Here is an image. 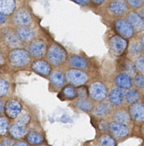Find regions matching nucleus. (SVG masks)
<instances>
[{
	"label": "nucleus",
	"mask_w": 144,
	"mask_h": 146,
	"mask_svg": "<svg viewBox=\"0 0 144 146\" xmlns=\"http://www.w3.org/2000/svg\"><path fill=\"white\" fill-rule=\"evenodd\" d=\"M45 50H46V46L45 43L41 40L33 41L29 46L30 54L36 58L42 57L45 54Z\"/></svg>",
	"instance_id": "0eeeda50"
},
{
	"label": "nucleus",
	"mask_w": 144,
	"mask_h": 146,
	"mask_svg": "<svg viewBox=\"0 0 144 146\" xmlns=\"http://www.w3.org/2000/svg\"><path fill=\"white\" fill-rule=\"evenodd\" d=\"M4 110V104H3L2 101L0 100V113H1Z\"/></svg>",
	"instance_id": "ea45409f"
},
{
	"label": "nucleus",
	"mask_w": 144,
	"mask_h": 146,
	"mask_svg": "<svg viewBox=\"0 0 144 146\" xmlns=\"http://www.w3.org/2000/svg\"><path fill=\"white\" fill-rule=\"evenodd\" d=\"M29 121H30L29 115H28L27 114H23V115H21V116L18 118L16 123L25 126L26 124H28V123L29 122Z\"/></svg>",
	"instance_id": "2f4dec72"
},
{
	"label": "nucleus",
	"mask_w": 144,
	"mask_h": 146,
	"mask_svg": "<svg viewBox=\"0 0 144 146\" xmlns=\"http://www.w3.org/2000/svg\"><path fill=\"white\" fill-rule=\"evenodd\" d=\"M130 52L132 55H138L140 52V47H139V44L134 43L132 44L130 48Z\"/></svg>",
	"instance_id": "f704fd0d"
},
{
	"label": "nucleus",
	"mask_w": 144,
	"mask_h": 146,
	"mask_svg": "<svg viewBox=\"0 0 144 146\" xmlns=\"http://www.w3.org/2000/svg\"><path fill=\"white\" fill-rule=\"evenodd\" d=\"M21 111V106L16 100H10L6 104L5 111L9 118H14L20 113Z\"/></svg>",
	"instance_id": "6e6552de"
},
{
	"label": "nucleus",
	"mask_w": 144,
	"mask_h": 146,
	"mask_svg": "<svg viewBox=\"0 0 144 146\" xmlns=\"http://www.w3.org/2000/svg\"><path fill=\"white\" fill-rule=\"evenodd\" d=\"M48 59L52 64L58 65L65 61L66 58V53L63 48L58 45H53L48 51Z\"/></svg>",
	"instance_id": "f03ea898"
},
{
	"label": "nucleus",
	"mask_w": 144,
	"mask_h": 146,
	"mask_svg": "<svg viewBox=\"0 0 144 146\" xmlns=\"http://www.w3.org/2000/svg\"><path fill=\"white\" fill-rule=\"evenodd\" d=\"M63 95L68 98H75L77 96V91L73 87L67 86L63 89Z\"/></svg>",
	"instance_id": "cd10ccee"
},
{
	"label": "nucleus",
	"mask_w": 144,
	"mask_h": 146,
	"mask_svg": "<svg viewBox=\"0 0 144 146\" xmlns=\"http://www.w3.org/2000/svg\"><path fill=\"white\" fill-rule=\"evenodd\" d=\"M17 36L21 41H28L34 38V31L29 27H21L17 30Z\"/></svg>",
	"instance_id": "2eb2a0df"
},
{
	"label": "nucleus",
	"mask_w": 144,
	"mask_h": 146,
	"mask_svg": "<svg viewBox=\"0 0 144 146\" xmlns=\"http://www.w3.org/2000/svg\"><path fill=\"white\" fill-rule=\"evenodd\" d=\"M128 2L133 7H140L143 4V0H128Z\"/></svg>",
	"instance_id": "c9c22d12"
},
{
	"label": "nucleus",
	"mask_w": 144,
	"mask_h": 146,
	"mask_svg": "<svg viewBox=\"0 0 144 146\" xmlns=\"http://www.w3.org/2000/svg\"><path fill=\"white\" fill-rule=\"evenodd\" d=\"M26 133V129L25 126L24 125H19L18 123L14 124V125H12V127L10 129V133L12 135V137H14V138H22L24 135Z\"/></svg>",
	"instance_id": "6ab92c4d"
},
{
	"label": "nucleus",
	"mask_w": 144,
	"mask_h": 146,
	"mask_svg": "<svg viewBox=\"0 0 144 146\" xmlns=\"http://www.w3.org/2000/svg\"><path fill=\"white\" fill-rule=\"evenodd\" d=\"M114 121H116V123H118L125 124L129 121V115H128L127 113L123 111L116 112L114 114Z\"/></svg>",
	"instance_id": "393cba45"
},
{
	"label": "nucleus",
	"mask_w": 144,
	"mask_h": 146,
	"mask_svg": "<svg viewBox=\"0 0 144 146\" xmlns=\"http://www.w3.org/2000/svg\"><path fill=\"white\" fill-rule=\"evenodd\" d=\"M70 64L72 66L78 68H83L87 66V61L80 56H72L70 58Z\"/></svg>",
	"instance_id": "412c9836"
},
{
	"label": "nucleus",
	"mask_w": 144,
	"mask_h": 146,
	"mask_svg": "<svg viewBox=\"0 0 144 146\" xmlns=\"http://www.w3.org/2000/svg\"><path fill=\"white\" fill-rule=\"evenodd\" d=\"M42 146H45V145H42Z\"/></svg>",
	"instance_id": "de8ad7c7"
},
{
	"label": "nucleus",
	"mask_w": 144,
	"mask_h": 146,
	"mask_svg": "<svg viewBox=\"0 0 144 146\" xmlns=\"http://www.w3.org/2000/svg\"><path fill=\"white\" fill-rule=\"evenodd\" d=\"M116 84L121 88L129 89L132 86V81L127 74H122L116 78Z\"/></svg>",
	"instance_id": "dca6fc26"
},
{
	"label": "nucleus",
	"mask_w": 144,
	"mask_h": 146,
	"mask_svg": "<svg viewBox=\"0 0 144 146\" xmlns=\"http://www.w3.org/2000/svg\"><path fill=\"white\" fill-rule=\"evenodd\" d=\"M115 29L120 35L124 37H126V38L132 37L134 33V30L132 25L128 21L122 19L116 21V24H115Z\"/></svg>",
	"instance_id": "39448f33"
},
{
	"label": "nucleus",
	"mask_w": 144,
	"mask_h": 146,
	"mask_svg": "<svg viewBox=\"0 0 144 146\" xmlns=\"http://www.w3.org/2000/svg\"><path fill=\"white\" fill-rule=\"evenodd\" d=\"M141 48H142V50L144 51V36L142 37V38H141Z\"/></svg>",
	"instance_id": "a19ab883"
},
{
	"label": "nucleus",
	"mask_w": 144,
	"mask_h": 146,
	"mask_svg": "<svg viewBox=\"0 0 144 146\" xmlns=\"http://www.w3.org/2000/svg\"><path fill=\"white\" fill-rule=\"evenodd\" d=\"M3 62H4V58H3L2 56L0 54V64H3Z\"/></svg>",
	"instance_id": "37998d69"
},
{
	"label": "nucleus",
	"mask_w": 144,
	"mask_h": 146,
	"mask_svg": "<svg viewBox=\"0 0 144 146\" xmlns=\"http://www.w3.org/2000/svg\"><path fill=\"white\" fill-rule=\"evenodd\" d=\"M136 66L141 72L144 74V56L140 57L136 60Z\"/></svg>",
	"instance_id": "473e14b6"
},
{
	"label": "nucleus",
	"mask_w": 144,
	"mask_h": 146,
	"mask_svg": "<svg viewBox=\"0 0 144 146\" xmlns=\"http://www.w3.org/2000/svg\"><path fill=\"white\" fill-rule=\"evenodd\" d=\"M32 68L36 72L43 76H47L51 71L49 64L44 61H37L32 65Z\"/></svg>",
	"instance_id": "ddd939ff"
},
{
	"label": "nucleus",
	"mask_w": 144,
	"mask_h": 146,
	"mask_svg": "<svg viewBox=\"0 0 144 146\" xmlns=\"http://www.w3.org/2000/svg\"><path fill=\"white\" fill-rule=\"evenodd\" d=\"M111 12L114 14H121L124 13L127 9L126 3L123 0H114L109 5Z\"/></svg>",
	"instance_id": "4468645a"
},
{
	"label": "nucleus",
	"mask_w": 144,
	"mask_h": 146,
	"mask_svg": "<svg viewBox=\"0 0 144 146\" xmlns=\"http://www.w3.org/2000/svg\"><path fill=\"white\" fill-rule=\"evenodd\" d=\"M14 19L16 24L20 25H27L31 21V17L29 12L25 9H21L15 14Z\"/></svg>",
	"instance_id": "9b49d317"
},
{
	"label": "nucleus",
	"mask_w": 144,
	"mask_h": 146,
	"mask_svg": "<svg viewBox=\"0 0 144 146\" xmlns=\"http://www.w3.org/2000/svg\"><path fill=\"white\" fill-rule=\"evenodd\" d=\"M9 61L15 66H23L29 62V54L24 49L14 50L9 54Z\"/></svg>",
	"instance_id": "f257e3e1"
},
{
	"label": "nucleus",
	"mask_w": 144,
	"mask_h": 146,
	"mask_svg": "<svg viewBox=\"0 0 144 146\" xmlns=\"http://www.w3.org/2000/svg\"><path fill=\"white\" fill-rule=\"evenodd\" d=\"M27 139L28 141L31 144H34V145H37V144H40L43 141V137L41 135V134L38 133L36 132H31L28 134L27 136Z\"/></svg>",
	"instance_id": "5701e85b"
},
{
	"label": "nucleus",
	"mask_w": 144,
	"mask_h": 146,
	"mask_svg": "<svg viewBox=\"0 0 144 146\" xmlns=\"http://www.w3.org/2000/svg\"><path fill=\"white\" fill-rule=\"evenodd\" d=\"M110 48L116 56H120L124 52L127 46V41L119 36H114L110 39Z\"/></svg>",
	"instance_id": "20e7f679"
},
{
	"label": "nucleus",
	"mask_w": 144,
	"mask_h": 146,
	"mask_svg": "<svg viewBox=\"0 0 144 146\" xmlns=\"http://www.w3.org/2000/svg\"><path fill=\"white\" fill-rule=\"evenodd\" d=\"M0 146H2V145H0Z\"/></svg>",
	"instance_id": "49530a36"
},
{
	"label": "nucleus",
	"mask_w": 144,
	"mask_h": 146,
	"mask_svg": "<svg viewBox=\"0 0 144 146\" xmlns=\"http://www.w3.org/2000/svg\"><path fill=\"white\" fill-rule=\"evenodd\" d=\"M141 15H142V17H143L144 18V9L143 10H142V11H141Z\"/></svg>",
	"instance_id": "c03bdc74"
},
{
	"label": "nucleus",
	"mask_w": 144,
	"mask_h": 146,
	"mask_svg": "<svg viewBox=\"0 0 144 146\" xmlns=\"http://www.w3.org/2000/svg\"><path fill=\"white\" fill-rule=\"evenodd\" d=\"M130 113L132 118L138 122L144 121V106L141 104H134L130 108Z\"/></svg>",
	"instance_id": "9d476101"
},
{
	"label": "nucleus",
	"mask_w": 144,
	"mask_h": 146,
	"mask_svg": "<svg viewBox=\"0 0 144 146\" xmlns=\"http://www.w3.org/2000/svg\"><path fill=\"white\" fill-rule=\"evenodd\" d=\"M109 129L114 135L119 138L126 136L129 133V129L124 124L113 123L109 125Z\"/></svg>",
	"instance_id": "f8f14e48"
},
{
	"label": "nucleus",
	"mask_w": 144,
	"mask_h": 146,
	"mask_svg": "<svg viewBox=\"0 0 144 146\" xmlns=\"http://www.w3.org/2000/svg\"><path fill=\"white\" fill-rule=\"evenodd\" d=\"M111 111V106L107 103H102L98 105L95 109V113L99 116H103L109 113Z\"/></svg>",
	"instance_id": "aec40b11"
},
{
	"label": "nucleus",
	"mask_w": 144,
	"mask_h": 146,
	"mask_svg": "<svg viewBox=\"0 0 144 146\" xmlns=\"http://www.w3.org/2000/svg\"><path fill=\"white\" fill-rule=\"evenodd\" d=\"M102 146H115V141L112 137L109 135H103L100 139Z\"/></svg>",
	"instance_id": "c85d7f7f"
},
{
	"label": "nucleus",
	"mask_w": 144,
	"mask_h": 146,
	"mask_svg": "<svg viewBox=\"0 0 144 146\" xmlns=\"http://www.w3.org/2000/svg\"><path fill=\"white\" fill-rule=\"evenodd\" d=\"M5 40L9 45L14 47L20 45V43H21L20 38H18V36L14 34V33H8L6 35Z\"/></svg>",
	"instance_id": "b1692460"
},
{
	"label": "nucleus",
	"mask_w": 144,
	"mask_h": 146,
	"mask_svg": "<svg viewBox=\"0 0 144 146\" xmlns=\"http://www.w3.org/2000/svg\"><path fill=\"white\" fill-rule=\"evenodd\" d=\"M135 84L139 88H144V76L141 75L136 76L135 78Z\"/></svg>",
	"instance_id": "72a5a7b5"
},
{
	"label": "nucleus",
	"mask_w": 144,
	"mask_h": 146,
	"mask_svg": "<svg viewBox=\"0 0 144 146\" xmlns=\"http://www.w3.org/2000/svg\"><path fill=\"white\" fill-rule=\"evenodd\" d=\"M143 133H144V129H143Z\"/></svg>",
	"instance_id": "a18cd8bd"
},
{
	"label": "nucleus",
	"mask_w": 144,
	"mask_h": 146,
	"mask_svg": "<svg viewBox=\"0 0 144 146\" xmlns=\"http://www.w3.org/2000/svg\"><path fill=\"white\" fill-rule=\"evenodd\" d=\"M51 80L53 84L57 87L62 86V84H64L63 75L60 72H58V71H55V72L51 74Z\"/></svg>",
	"instance_id": "4be33fe9"
},
{
	"label": "nucleus",
	"mask_w": 144,
	"mask_h": 146,
	"mask_svg": "<svg viewBox=\"0 0 144 146\" xmlns=\"http://www.w3.org/2000/svg\"><path fill=\"white\" fill-rule=\"evenodd\" d=\"M8 129V122L4 118H0V135L6 134Z\"/></svg>",
	"instance_id": "c756f323"
},
{
	"label": "nucleus",
	"mask_w": 144,
	"mask_h": 146,
	"mask_svg": "<svg viewBox=\"0 0 144 146\" xmlns=\"http://www.w3.org/2000/svg\"><path fill=\"white\" fill-rule=\"evenodd\" d=\"M77 4H81V5H86L89 3V0H73Z\"/></svg>",
	"instance_id": "e433bc0d"
},
{
	"label": "nucleus",
	"mask_w": 144,
	"mask_h": 146,
	"mask_svg": "<svg viewBox=\"0 0 144 146\" xmlns=\"http://www.w3.org/2000/svg\"><path fill=\"white\" fill-rule=\"evenodd\" d=\"M105 0H93V1L96 4H102Z\"/></svg>",
	"instance_id": "79ce46f5"
},
{
	"label": "nucleus",
	"mask_w": 144,
	"mask_h": 146,
	"mask_svg": "<svg viewBox=\"0 0 144 146\" xmlns=\"http://www.w3.org/2000/svg\"><path fill=\"white\" fill-rule=\"evenodd\" d=\"M128 22L132 25L133 30L141 31L144 29V21L141 17L135 12H132L127 17Z\"/></svg>",
	"instance_id": "1a4fd4ad"
},
{
	"label": "nucleus",
	"mask_w": 144,
	"mask_h": 146,
	"mask_svg": "<svg viewBox=\"0 0 144 146\" xmlns=\"http://www.w3.org/2000/svg\"><path fill=\"white\" fill-rule=\"evenodd\" d=\"M66 78L68 82L75 86L82 85L87 80V77L85 73L75 69H70L67 71Z\"/></svg>",
	"instance_id": "7ed1b4c3"
},
{
	"label": "nucleus",
	"mask_w": 144,
	"mask_h": 146,
	"mask_svg": "<svg viewBox=\"0 0 144 146\" xmlns=\"http://www.w3.org/2000/svg\"><path fill=\"white\" fill-rule=\"evenodd\" d=\"M9 89L8 83L4 80H0V96H3L7 93Z\"/></svg>",
	"instance_id": "7c9ffc66"
},
{
	"label": "nucleus",
	"mask_w": 144,
	"mask_h": 146,
	"mask_svg": "<svg viewBox=\"0 0 144 146\" xmlns=\"http://www.w3.org/2000/svg\"><path fill=\"white\" fill-rule=\"evenodd\" d=\"M15 8L14 0H0V13L3 14H10Z\"/></svg>",
	"instance_id": "f3484780"
},
{
	"label": "nucleus",
	"mask_w": 144,
	"mask_h": 146,
	"mask_svg": "<svg viewBox=\"0 0 144 146\" xmlns=\"http://www.w3.org/2000/svg\"><path fill=\"white\" fill-rule=\"evenodd\" d=\"M14 146H28V145L24 142H19V143H16Z\"/></svg>",
	"instance_id": "58836bf2"
},
{
	"label": "nucleus",
	"mask_w": 144,
	"mask_h": 146,
	"mask_svg": "<svg viewBox=\"0 0 144 146\" xmlns=\"http://www.w3.org/2000/svg\"><path fill=\"white\" fill-rule=\"evenodd\" d=\"M6 21V17L4 16V14L0 13V24L4 23V21Z\"/></svg>",
	"instance_id": "4c0bfd02"
},
{
	"label": "nucleus",
	"mask_w": 144,
	"mask_h": 146,
	"mask_svg": "<svg viewBox=\"0 0 144 146\" xmlns=\"http://www.w3.org/2000/svg\"><path fill=\"white\" fill-rule=\"evenodd\" d=\"M124 94L122 91L119 88H115L111 91L109 94V100L111 103L114 105L118 106L121 104L123 101Z\"/></svg>",
	"instance_id": "a211bd4d"
},
{
	"label": "nucleus",
	"mask_w": 144,
	"mask_h": 146,
	"mask_svg": "<svg viewBox=\"0 0 144 146\" xmlns=\"http://www.w3.org/2000/svg\"><path fill=\"white\" fill-rule=\"evenodd\" d=\"M78 108L84 111H89L92 109V104L90 103V101L85 99V98H82L78 103Z\"/></svg>",
	"instance_id": "bb28decb"
},
{
	"label": "nucleus",
	"mask_w": 144,
	"mask_h": 146,
	"mask_svg": "<svg viewBox=\"0 0 144 146\" xmlns=\"http://www.w3.org/2000/svg\"><path fill=\"white\" fill-rule=\"evenodd\" d=\"M126 98L130 104H136L140 98V96L136 90H131L126 93Z\"/></svg>",
	"instance_id": "a878e982"
},
{
	"label": "nucleus",
	"mask_w": 144,
	"mask_h": 146,
	"mask_svg": "<svg viewBox=\"0 0 144 146\" xmlns=\"http://www.w3.org/2000/svg\"><path fill=\"white\" fill-rule=\"evenodd\" d=\"M91 97L95 101H102L107 95V90L105 86L101 83H95L89 88Z\"/></svg>",
	"instance_id": "423d86ee"
}]
</instances>
